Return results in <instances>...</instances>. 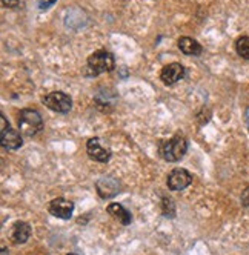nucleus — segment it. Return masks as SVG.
Masks as SVG:
<instances>
[{"instance_id": "20", "label": "nucleus", "mask_w": 249, "mask_h": 255, "mask_svg": "<svg viewBox=\"0 0 249 255\" xmlns=\"http://www.w3.org/2000/svg\"><path fill=\"white\" fill-rule=\"evenodd\" d=\"M2 255H8V251H6V248H2Z\"/></svg>"}, {"instance_id": "3", "label": "nucleus", "mask_w": 249, "mask_h": 255, "mask_svg": "<svg viewBox=\"0 0 249 255\" xmlns=\"http://www.w3.org/2000/svg\"><path fill=\"white\" fill-rule=\"evenodd\" d=\"M19 129L25 137H34L43 129V119L35 109H22L19 113Z\"/></svg>"}, {"instance_id": "16", "label": "nucleus", "mask_w": 249, "mask_h": 255, "mask_svg": "<svg viewBox=\"0 0 249 255\" xmlns=\"http://www.w3.org/2000/svg\"><path fill=\"white\" fill-rule=\"evenodd\" d=\"M57 2V0H37V5H39V9L40 11H45L48 9L51 5H54Z\"/></svg>"}, {"instance_id": "11", "label": "nucleus", "mask_w": 249, "mask_h": 255, "mask_svg": "<svg viewBox=\"0 0 249 255\" xmlns=\"http://www.w3.org/2000/svg\"><path fill=\"white\" fill-rule=\"evenodd\" d=\"M29 237H31V226L25 222H17L9 232V239L14 245L26 243Z\"/></svg>"}, {"instance_id": "2", "label": "nucleus", "mask_w": 249, "mask_h": 255, "mask_svg": "<svg viewBox=\"0 0 249 255\" xmlns=\"http://www.w3.org/2000/svg\"><path fill=\"white\" fill-rule=\"evenodd\" d=\"M188 151V140L183 135H174L168 140L160 141L158 152L160 157L166 161H179L185 157Z\"/></svg>"}, {"instance_id": "6", "label": "nucleus", "mask_w": 249, "mask_h": 255, "mask_svg": "<svg viewBox=\"0 0 249 255\" xmlns=\"http://www.w3.org/2000/svg\"><path fill=\"white\" fill-rule=\"evenodd\" d=\"M120 181L111 175H103L97 180L96 183V189H97V194L105 198V200H110V198H114L122 189H120Z\"/></svg>"}, {"instance_id": "15", "label": "nucleus", "mask_w": 249, "mask_h": 255, "mask_svg": "<svg viewBox=\"0 0 249 255\" xmlns=\"http://www.w3.org/2000/svg\"><path fill=\"white\" fill-rule=\"evenodd\" d=\"M162 205H163V214L168 217H174V214H175V208H174V203H172V200L171 198H166V197H163V202H162Z\"/></svg>"}, {"instance_id": "13", "label": "nucleus", "mask_w": 249, "mask_h": 255, "mask_svg": "<svg viewBox=\"0 0 249 255\" xmlns=\"http://www.w3.org/2000/svg\"><path fill=\"white\" fill-rule=\"evenodd\" d=\"M106 211H108V214H111L116 220H119L123 226H128L131 223V220H132L129 211H126L119 203H111L108 208H106Z\"/></svg>"}, {"instance_id": "21", "label": "nucleus", "mask_w": 249, "mask_h": 255, "mask_svg": "<svg viewBox=\"0 0 249 255\" xmlns=\"http://www.w3.org/2000/svg\"><path fill=\"white\" fill-rule=\"evenodd\" d=\"M68 255H77V254H68Z\"/></svg>"}, {"instance_id": "9", "label": "nucleus", "mask_w": 249, "mask_h": 255, "mask_svg": "<svg viewBox=\"0 0 249 255\" xmlns=\"http://www.w3.org/2000/svg\"><path fill=\"white\" fill-rule=\"evenodd\" d=\"M185 77V66L182 63H169L163 66L160 72V79L166 86H172Z\"/></svg>"}, {"instance_id": "10", "label": "nucleus", "mask_w": 249, "mask_h": 255, "mask_svg": "<svg viewBox=\"0 0 249 255\" xmlns=\"http://www.w3.org/2000/svg\"><path fill=\"white\" fill-rule=\"evenodd\" d=\"M86 152L91 160L99 161V163H106L111 158V151L102 148V144L97 137H93L86 141Z\"/></svg>"}, {"instance_id": "19", "label": "nucleus", "mask_w": 249, "mask_h": 255, "mask_svg": "<svg viewBox=\"0 0 249 255\" xmlns=\"http://www.w3.org/2000/svg\"><path fill=\"white\" fill-rule=\"evenodd\" d=\"M245 122H246V125H248V129H249V108L245 111Z\"/></svg>"}, {"instance_id": "1", "label": "nucleus", "mask_w": 249, "mask_h": 255, "mask_svg": "<svg viewBox=\"0 0 249 255\" xmlns=\"http://www.w3.org/2000/svg\"><path fill=\"white\" fill-rule=\"evenodd\" d=\"M116 66L114 56L110 51H96L93 52L86 60V66L83 69V76L85 77H97L105 72H111Z\"/></svg>"}, {"instance_id": "17", "label": "nucleus", "mask_w": 249, "mask_h": 255, "mask_svg": "<svg viewBox=\"0 0 249 255\" xmlns=\"http://www.w3.org/2000/svg\"><path fill=\"white\" fill-rule=\"evenodd\" d=\"M242 203H243L245 208L249 209V188H246V189L243 191V194H242Z\"/></svg>"}, {"instance_id": "12", "label": "nucleus", "mask_w": 249, "mask_h": 255, "mask_svg": "<svg viewBox=\"0 0 249 255\" xmlns=\"http://www.w3.org/2000/svg\"><path fill=\"white\" fill-rule=\"evenodd\" d=\"M179 48L183 54H186V56H194L197 57L200 56V54L203 52V46L194 40L192 37H180L179 39Z\"/></svg>"}, {"instance_id": "8", "label": "nucleus", "mask_w": 249, "mask_h": 255, "mask_svg": "<svg viewBox=\"0 0 249 255\" xmlns=\"http://www.w3.org/2000/svg\"><path fill=\"white\" fill-rule=\"evenodd\" d=\"M49 212L57 217V218H62V220H69L71 217H73V212H74V203L69 202L66 198H54L52 202L49 203Z\"/></svg>"}, {"instance_id": "4", "label": "nucleus", "mask_w": 249, "mask_h": 255, "mask_svg": "<svg viewBox=\"0 0 249 255\" xmlns=\"http://www.w3.org/2000/svg\"><path fill=\"white\" fill-rule=\"evenodd\" d=\"M0 134H2V140H0V143H2L3 149L15 151V149H19L23 144L20 132L12 129V128L9 126V123L6 122V117L3 114L0 116Z\"/></svg>"}, {"instance_id": "7", "label": "nucleus", "mask_w": 249, "mask_h": 255, "mask_svg": "<svg viewBox=\"0 0 249 255\" xmlns=\"http://www.w3.org/2000/svg\"><path fill=\"white\" fill-rule=\"evenodd\" d=\"M166 183L171 191H183L192 183V175L183 168H175L168 174Z\"/></svg>"}, {"instance_id": "14", "label": "nucleus", "mask_w": 249, "mask_h": 255, "mask_svg": "<svg viewBox=\"0 0 249 255\" xmlns=\"http://www.w3.org/2000/svg\"><path fill=\"white\" fill-rule=\"evenodd\" d=\"M236 49L240 57H243L245 60H249V37L248 35H242V37L237 39Z\"/></svg>"}, {"instance_id": "5", "label": "nucleus", "mask_w": 249, "mask_h": 255, "mask_svg": "<svg viewBox=\"0 0 249 255\" xmlns=\"http://www.w3.org/2000/svg\"><path fill=\"white\" fill-rule=\"evenodd\" d=\"M42 102L48 109H51V111H54V113H60V114L69 113L71 108H73V99L68 94L62 93V91H54V93L46 94Z\"/></svg>"}, {"instance_id": "18", "label": "nucleus", "mask_w": 249, "mask_h": 255, "mask_svg": "<svg viewBox=\"0 0 249 255\" xmlns=\"http://www.w3.org/2000/svg\"><path fill=\"white\" fill-rule=\"evenodd\" d=\"M19 2L20 0H2L3 6H6V8H15L17 5H19Z\"/></svg>"}]
</instances>
